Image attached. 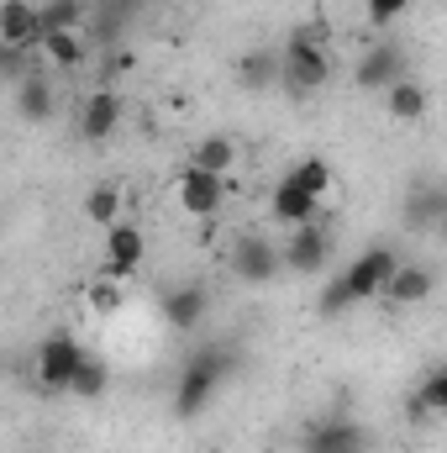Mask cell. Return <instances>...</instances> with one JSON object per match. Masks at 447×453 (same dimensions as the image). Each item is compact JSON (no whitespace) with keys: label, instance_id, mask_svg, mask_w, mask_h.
Masks as SVG:
<instances>
[{"label":"cell","instance_id":"4316f807","mask_svg":"<svg viewBox=\"0 0 447 453\" xmlns=\"http://www.w3.org/2000/svg\"><path fill=\"white\" fill-rule=\"evenodd\" d=\"M85 301H90L101 317H116V311L126 306V290H121V280H106V274H95V280L85 285Z\"/></svg>","mask_w":447,"mask_h":453},{"label":"cell","instance_id":"7c38bea8","mask_svg":"<svg viewBox=\"0 0 447 453\" xmlns=\"http://www.w3.org/2000/svg\"><path fill=\"white\" fill-rule=\"evenodd\" d=\"M0 48H42V16L32 0L0 5Z\"/></svg>","mask_w":447,"mask_h":453},{"label":"cell","instance_id":"8992f818","mask_svg":"<svg viewBox=\"0 0 447 453\" xmlns=\"http://www.w3.org/2000/svg\"><path fill=\"white\" fill-rule=\"evenodd\" d=\"M80 364H85V348L74 333H48L42 348H37V380H42V390H69L74 385V374H80Z\"/></svg>","mask_w":447,"mask_h":453},{"label":"cell","instance_id":"f1b7e54d","mask_svg":"<svg viewBox=\"0 0 447 453\" xmlns=\"http://www.w3.org/2000/svg\"><path fill=\"white\" fill-rule=\"evenodd\" d=\"M437 232H443V237H447V222H443V226H437Z\"/></svg>","mask_w":447,"mask_h":453},{"label":"cell","instance_id":"5b68a950","mask_svg":"<svg viewBox=\"0 0 447 453\" xmlns=\"http://www.w3.org/2000/svg\"><path fill=\"white\" fill-rule=\"evenodd\" d=\"M279 269H284V248H274V237H263V232H242L237 237L231 274L242 285H269V280H279Z\"/></svg>","mask_w":447,"mask_h":453},{"label":"cell","instance_id":"9c48e42d","mask_svg":"<svg viewBox=\"0 0 447 453\" xmlns=\"http://www.w3.org/2000/svg\"><path fill=\"white\" fill-rule=\"evenodd\" d=\"M332 258V237L322 232L316 222L306 226H290V242H284V269L290 274H322Z\"/></svg>","mask_w":447,"mask_h":453},{"label":"cell","instance_id":"e0dca14e","mask_svg":"<svg viewBox=\"0 0 447 453\" xmlns=\"http://www.w3.org/2000/svg\"><path fill=\"white\" fill-rule=\"evenodd\" d=\"M11 96H16V116H21V121H48V116H53V85H48L42 64H37Z\"/></svg>","mask_w":447,"mask_h":453},{"label":"cell","instance_id":"5bb4252c","mask_svg":"<svg viewBox=\"0 0 447 453\" xmlns=\"http://www.w3.org/2000/svg\"><path fill=\"white\" fill-rule=\"evenodd\" d=\"M432 290H437V274L427 264H400L390 290H384V301L390 306H421V301H432Z\"/></svg>","mask_w":447,"mask_h":453},{"label":"cell","instance_id":"30bf717a","mask_svg":"<svg viewBox=\"0 0 447 453\" xmlns=\"http://www.w3.org/2000/svg\"><path fill=\"white\" fill-rule=\"evenodd\" d=\"M405 80V53L395 48V42H379V48H368L358 64H352V85L358 90H390V85H400Z\"/></svg>","mask_w":447,"mask_h":453},{"label":"cell","instance_id":"cb8c5ba5","mask_svg":"<svg viewBox=\"0 0 447 453\" xmlns=\"http://www.w3.org/2000/svg\"><path fill=\"white\" fill-rule=\"evenodd\" d=\"M190 164H201V169H211V174H222V180H231V169H237V142L231 137H206V142H195V158Z\"/></svg>","mask_w":447,"mask_h":453},{"label":"cell","instance_id":"9a60e30c","mask_svg":"<svg viewBox=\"0 0 447 453\" xmlns=\"http://www.w3.org/2000/svg\"><path fill=\"white\" fill-rule=\"evenodd\" d=\"M316 206H322V201H311V196H306L300 185H290V180H279L274 196H269V217L279 226H306L316 217Z\"/></svg>","mask_w":447,"mask_h":453},{"label":"cell","instance_id":"d6986e66","mask_svg":"<svg viewBox=\"0 0 447 453\" xmlns=\"http://www.w3.org/2000/svg\"><path fill=\"white\" fill-rule=\"evenodd\" d=\"M37 16H42V37H53V32H80V27L90 21V0H42Z\"/></svg>","mask_w":447,"mask_h":453},{"label":"cell","instance_id":"8fae6325","mask_svg":"<svg viewBox=\"0 0 447 453\" xmlns=\"http://www.w3.org/2000/svg\"><path fill=\"white\" fill-rule=\"evenodd\" d=\"M363 449H368V438L347 417H327V422L306 427V453H363Z\"/></svg>","mask_w":447,"mask_h":453},{"label":"cell","instance_id":"ffe728a7","mask_svg":"<svg viewBox=\"0 0 447 453\" xmlns=\"http://www.w3.org/2000/svg\"><path fill=\"white\" fill-rule=\"evenodd\" d=\"M405 222L411 226H443L447 222V190L437 185H416L405 201Z\"/></svg>","mask_w":447,"mask_h":453},{"label":"cell","instance_id":"52a82bcc","mask_svg":"<svg viewBox=\"0 0 447 453\" xmlns=\"http://www.w3.org/2000/svg\"><path fill=\"white\" fill-rule=\"evenodd\" d=\"M142 258H148V237H142V226H132L126 217H121L116 226H106V258H101L95 274H106V280H121V285H126V274L142 269Z\"/></svg>","mask_w":447,"mask_h":453},{"label":"cell","instance_id":"3957f363","mask_svg":"<svg viewBox=\"0 0 447 453\" xmlns=\"http://www.w3.org/2000/svg\"><path fill=\"white\" fill-rule=\"evenodd\" d=\"M400 264H405V258H400L395 248H384V242L363 248V253L342 269L347 301H352V306H363V301H384V290H390V280H395V269H400Z\"/></svg>","mask_w":447,"mask_h":453},{"label":"cell","instance_id":"83f0119b","mask_svg":"<svg viewBox=\"0 0 447 453\" xmlns=\"http://www.w3.org/2000/svg\"><path fill=\"white\" fill-rule=\"evenodd\" d=\"M363 5H368V21H374V27H384V21H395L411 0H363Z\"/></svg>","mask_w":447,"mask_h":453},{"label":"cell","instance_id":"6da1fadb","mask_svg":"<svg viewBox=\"0 0 447 453\" xmlns=\"http://www.w3.org/2000/svg\"><path fill=\"white\" fill-rule=\"evenodd\" d=\"M327 80H332V48H327L322 27L290 32V42H284V80L279 85L290 96H316Z\"/></svg>","mask_w":447,"mask_h":453},{"label":"cell","instance_id":"2e32d148","mask_svg":"<svg viewBox=\"0 0 447 453\" xmlns=\"http://www.w3.org/2000/svg\"><path fill=\"white\" fill-rule=\"evenodd\" d=\"M237 80H242L247 90H274V85L284 80V53H269V48L242 53V58H237Z\"/></svg>","mask_w":447,"mask_h":453},{"label":"cell","instance_id":"4fadbf2b","mask_svg":"<svg viewBox=\"0 0 447 453\" xmlns=\"http://www.w3.org/2000/svg\"><path fill=\"white\" fill-rule=\"evenodd\" d=\"M116 127H121V96L116 90H90L80 101V137L85 142H106Z\"/></svg>","mask_w":447,"mask_h":453},{"label":"cell","instance_id":"44dd1931","mask_svg":"<svg viewBox=\"0 0 447 453\" xmlns=\"http://www.w3.org/2000/svg\"><path fill=\"white\" fill-rule=\"evenodd\" d=\"M427 85H416V80H400V85H390L384 90V111L395 116V121H421L427 116Z\"/></svg>","mask_w":447,"mask_h":453},{"label":"cell","instance_id":"7a4b0ae2","mask_svg":"<svg viewBox=\"0 0 447 453\" xmlns=\"http://www.w3.org/2000/svg\"><path fill=\"white\" fill-rule=\"evenodd\" d=\"M222 380H226V353L222 348L190 353L185 369H179V385H174V417H179V422H195V417L216 401Z\"/></svg>","mask_w":447,"mask_h":453},{"label":"cell","instance_id":"277c9868","mask_svg":"<svg viewBox=\"0 0 447 453\" xmlns=\"http://www.w3.org/2000/svg\"><path fill=\"white\" fill-rule=\"evenodd\" d=\"M226 190H231V180L211 174V169H201V164H185L179 180H174V201H179V211H190V217H201V222H211V217L222 211Z\"/></svg>","mask_w":447,"mask_h":453},{"label":"cell","instance_id":"ac0fdd59","mask_svg":"<svg viewBox=\"0 0 447 453\" xmlns=\"http://www.w3.org/2000/svg\"><path fill=\"white\" fill-rule=\"evenodd\" d=\"M37 58H48L53 69H80L90 58V37L85 32H53V37H42Z\"/></svg>","mask_w":447,"mask_h":453},{"label":"cell","instance_id":"7402d4cb","mask_svg":"<svg viewBox=\"0 0 447 453\" xmlns=\"http://www.w3.org/2000/svg\"><path fill=\"white\" fill-rule=\"evenodd\" d=\"M284 180L300 185L311 201H322V196L332 190V164H327V158H295V164L284 169Z\"/></svg>","mask_w":447,"mask_h":453},{"label":"cell","instance_id":"d4e9b609","mask_svg":"<svg viewBox=\"0 0 447 453\" xmlns=\"http://www.w3.org/2000/svg\"><path fill=\"white\" fill-rule=\"evenodd\" d=\"M85 222H95V226L121 222V190H116V185H95V190L85 196Z\"/></svg>","mask_w":447,"mask_h":453},{"label":"cell","instance_id":"484cf974","mask_svg":"<svg viewBox=\"0 0 447 453\" xmlns=\"http://www.w3.org/2000/svg\"><path fill=\"white\" fill-rule=\"evenodd\" d=\"M411 411H437V417H447V364H437V369L421 380V390H416Z\"/></svg>","mask_w":447,"mask_h":453},{"label":"cell","instance_id":"ba28073f","mask_svg":"<svg viewBox=\"0 0 447 453\" xmlns=\"http://www.w3.org/2000/svg\"><path fill=\"white\" fill-rule=\"evenodd\" d=\"M206 311H211V290L201 280H185V285H169L163 290V322L174 333H195L206 322Z\"/></svg>","mask_w":447,"mask_h":453},{"label":"cell","instance_id":"603a6c76","mask_svg":"<svg viewBox=\"0 0 447 453\" xmlns=\"http://www.w3.org/2000/svg\"><path fill=\"white\" fill-rule=\"evenodd\" d=\"M106 390H111V364H106L101 353H85V364H80L69 395H80V401H101Z\"/></svg>","mask_w":447,"mask_h":453}]
</instances>
